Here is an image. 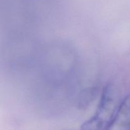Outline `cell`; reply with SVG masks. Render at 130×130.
Returning <instances> with one entry per match:
<instances>
[{"label":"cell","mask_w":130,"mask_h":130,"mask_svg":"<svg viewBox=\"0 0 130 130\" xmlns=\"http://www.w3.org/2000/svg\"><path fill=\"white\" fill-rule=\"evenodd\" d=\"M98 86H91L85 88L80 93L77 101V105L81 110H85L93 102L99 94Z\"/></svg>","instance_id":"3957f363"},{"label":"cell","mask_w":130,"mask_h":130,"mask_svg":"<svg viewBox=\"0 0 130 130\" xmlns=\"http://www.w3.org/2000/svg\"><path fill=\"white\" fill-rule=\"evenodd\" d=\"M106 130H130V94L121 101L115 116Z\"/></svg>","instance_id":"7a4b0ae2"},{"label":"cell","mask_w":130,"mask_h":130,"mask_svg":"<svg viewBox=\"0 0 130 130\" xmlns=\"http://www.w3.org/2000/svg\"><path fill=\"white\" fill-rule=\"evenodd\" d=\"M121 100L116 85L108 83L102 91L95 115L85 121L81 130H106L115 116Z\"/></svg>","instance_id":"6da1fadb"}]
</instances>
